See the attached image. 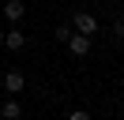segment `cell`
Listing matches in <instances>:
<instances>
[{
	"label": "cell",
	"mask_w": 124,
	"mask_h": 120,
	"mask_svg": "<svg viewBox=\"0 0 124 120\" xmlns=\"http://www.w3.org/2000/svg\"><path fill=\"white\" fill-rule=\"evenodd\" d=\"M64 45H68L71 56H86V52H90V34H71Z\"/></svg>",
	"instance_id": "2"
},
{
	"label": "cell",
	"mask_w": 124,
	"mask_h": 120,
	"mask_svg": "<svg viewBox=\"0 0 124 120\" xmlns=\"http://www.w3.org/2000/svg\"><path fill=\"white\" fill-rule=\"evenodd\" d=\"M0 116L4 120H23V105H19L15 98H8V101L0 105Z\"/></svg>",
	"instance_id": "6"
},
{
	"label": "cell",
	"mask_w": 124,
	"mask_h": 120,
	"mask_svg": "<svg viewBox=\"0 0 124 120\" xmlns=\"http://www.w3.org/2000/svg\"><path fill=\"white\" fill-rule=\"evenodd\" d=\"M68 120H90V112H86V109H75V112H68Z\"/></svg>",
	"instance_id": "9"
},
{
	"label": "cell",
	"mask_w": 124,
	"mask_h": 120,
	"mask_svg": "<svg viewBox=\"0 0 124 120\" xmlns=\"http://www.w3.org/2000/svg\"><path fill=\"white\" fill-rule=\"evenodd\" d=\"M23 86H26V75L11 68V71L4 75V90H8V94H23Z\"/></svg>",
	"instance_id": "4"
},
{
	"label": "cell",
	"mask_w": 124,
	"mask_h": 120,
	"mask_svg": "<svg viewBox=\"0 0 124 120\" xmlns=\"http://www.w3.org/2000/svg\"><path fill=\"white\" fill-rule=\"evenodd\" d=\"M23 15H26L23 0H8V4H4V19H8V22H23Z\"/></svg>",
	"instance_id": "5"
},
{
	"label": "cell",
	"mask_w": 124,
	"mask_h": 120,
	"mask_svg": "<svg viewBox=\"0 0 124 120\" xmlns=\"http://www.w3.org/2000/svg\"><path fill=\"white\" fill-rule=\"evenodd\" d=\"M71 34H75V30H71V26H56V30H53V38H56V41H68Z\"/></svg>",
	"instance_id": "7"
},
{
	"label": "cell",
	"mask_w": 124,
	"mask_h": 120,
	"mask_svg": "<svg viewBox=\"0 0 124 120\" xmlns=\"http://www.w3.org/2000/svg\"><path fill=\"white\" fill-rule=\"evenodd\" d=\"M71 30H75V34H98V19H94V15H86V11H75L71 15Z\"/></svg>",
	"instance_id": "1"
},
{
	"label": "cell",
	"mask_w": 124,
	"mask_h": 120,
	"mask_svg": "<svg viewBox=\"0 0 124 120\" xmlns=\"http://www.w3.org/2000/svg\"><path fill=\"white\" fill-rule=\"evenodd\" d=\"M0 45H4V30H0Z\"/></svg>",
	"instance_id": "10"
},
{
	"label": "cell",
	"mask_w": 124,
	"mask_h": 120,
	"mask_svg": "<svg viewBox=\"0 0 124 120\" xmlns=\"http://www.w3.org/2000/svg\"><path fill=\"white\" fill-rule=\"evenodd\" d=\"M113 38H116V41H124V15H120V19H113Z\"/></svg>",
	"instance_id": "8"
},
{
	"label": "cell",
	"mask_w": 124,
	"mask_h": 120,
	"mask_svg": "<svg viewBox=\"0 0 124 120\" xmlns=\"http://www.w3.org/2000/svg\"><path fill=\"white\" fill-rule=\"evenodd\" d=\"M23 45H26V34H23V30H19V22H15V26H11V30H4V49H11V52H19V49H23Z\"/></svg>",
	"instance_id": "3"
}]
</instances>
